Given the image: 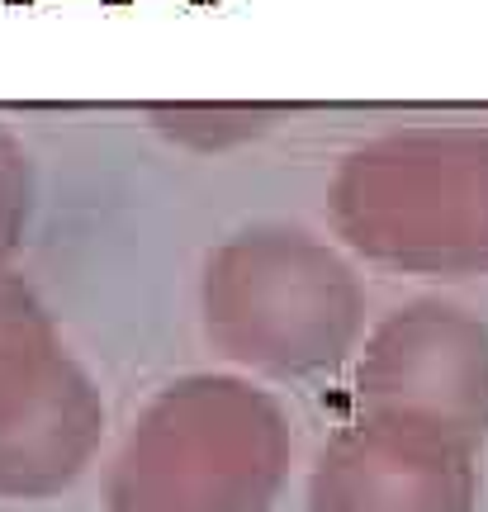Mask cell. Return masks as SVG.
<instances>
[{
	"label": "cell",
	"instance_id": "cell-1",
	"mask_svg": "<svg viewBox=\"0 0 488 512\" xmlns=\"http://www.w3.org/2000/svg\"><path fill=\"white\" fill-rule=\"evenodd\" d=\"M285 403L247 375H181L147 403L105 479V512H271L290 479Z\"/></svg>",
	"mask_w": 488,
	"mask_h": 512
},
{
	"label": "cell",
	"instance_id": "cell-4",
	"mask_svg": "<svg viewBox=\"0 0 488 512\" xmlns=\"http://www.w3.org/2000/svg\"><path fill=\"white\" fill-rule=\"evenodd\" d=\"M105 437V399L38 290L0 271V498L38 503L72 489Z\"/></svg>",
	"mask_w": 488,
	"mask_h": 512
},
{
	"label": "cell",
	"instance_id": "cell-3",
	"mask_svg": "<svg viewBox=\"0 0 488 512\" xmlns=\"http://www.w3.org/2000/svg\"><path fill=\"white\" fill-rule=\"evenodd\" d=\"M204 337L233 366L266 380L337 370L365 328L356 266L299 223H252L204 256Z\"/></svg>",
	"mask_w": 488,
	"mask_h": 512
},
{
	"label": "cell",
	"instance_id": "cell-7",
	"mask_svg": "<svg viewBox=\"0 0 488 512\" xmlns=\"http://www.w3.org/2000/svg\"><path fill=\"white\" fill-rule=\"evenodd\" d=\"M152 128L190 152H228L271 133L280 119L275 105H152Z\"/></svg>",
	"mask_w": 488,
	"mask_h": 512
},
{
	"label": "cell",
	"instance_id": "cell-2",
	"mask_svg": "<svg viewBox=\"0 0 488 512\" xmlns=\"http://www.w3.org/2000/svg\"><path fill=\"white\" fill-rule=\"evenodd\" d=\"M332 233L403 275H488V128L408 124L351 147L327 181Z\"/></svg>",
	"mask_w": 488,
	"mask_h": 512
},
{
	"label": "cell",
	"instance_id": "cell-8",
	"mask_svg": "<svg viewBox=\"0 0 488 512\" xmlns=\"http://www.w3.org/2000/svg\"><path fill=\"white\" fill-rule=\"evenodd\" d=\"M29 214H34V157L0 124V271L19 252Z\"/></svg>",
	"mask_w": 488,
	"mask_h": 512
},
{
	"label": "cell",
	"instance_id": "cell-5",
	"mask_svg": "<svg viewBox=\"0 0 488 512\" xmlns=\"http://www.w3.org/2000/svg\"><path fill=\"white\" fill-rule=\"evenodd\" d=\"M361 418L488 441V323L451 299H408L370 328L356 366Z\"/></svg>",
	"mask_w": 488,
	"mask_h": 512
},
{
	"label": "cell",
	"instance_id": "cell-6",
	"mask_svg": "<svg viewBox=\"0 0 488 512\" xmlns=\"http://www.w3.org/2000/svg\"><path fill=\"white\" fill-rule=\"evenodd\" d=\"M479 451L389 418L337 427L308 470V512H474Z\"/></svg>",
	"mask_w": 488,
	"mask_h": 512
}]
</instances>
